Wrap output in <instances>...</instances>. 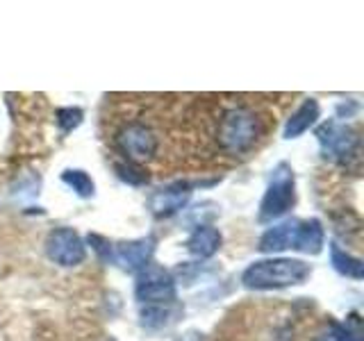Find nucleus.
<instances>
[{
	"label": "nucleus",
	"mask_w": 364,
	"mask_h": 341,
	"mask_svg": "<svg viewBox=\"0 0 364 341\" xmlns=\"http://www.w3.org/2000/svg\"><path fill=\"white\" fill-rule=\"evenodd\" d=\"M312 276V266L296 257H264L255 259L242 273V284L250 291H273L305 284Z\"/></svg>",
	"instance_id": "obj_1"
},
{
	"label": "nucleus",
	"mask_w": 364,
	"mask_h": 341,
	"mask_svg": "<svg viewBox=\"0 0 364 341\" xmlns=\"http://www.w3.org/2000/svg\"><path fill=\"white\" fill-rule=\"evenodd\" d=\"M264 134L259 114L248 105L228 107L216 123V144L228 155H246L257 146Z\"/></svg>",
	"instance_id": "obj_2"
},
{
	"label": "nucleus",
	"mask_w": 364,
	"mask_h": 341,
	"mask_svg": "<svg viewBox=\"0 0 364 341\" xmlns=\"http://www.w3.org/2000/svg\"><path fill=\"white\" fill-rule=\"evenodd\" d=\"M296 205V173L289 162H278L269 175V185L262 196L257 221L276 223L282 216H287Z\"/></svg>",
	"instance_id": "obj_3"
},
{
	"label": "nucleus",
	"mask_w": 364,
	"mask_h": 341,
	"mask_svg": "<svg viewBox=\"0 0 364 341\" xmlns=\"http://www.w3.org/2000/svg\"><path fill=\"white\" fill-rule=\"evenodd\" d=\"M314 136L321 146L323 159H330L335 164H348L360 159V132L353 125L328 119L314 128Z\"/></svg>",
	"instance_id": "obj_4"
},
{
	"label": "nucleus",
	"mask_w": 364,
	"mask_h": 341,
	"mask_svg": "<svg viewBox=\"0 0 364 341\" xmlns=\"http://www.w3.org/2000/svg\"><path fill=\"white\" fill-rule=\"evenodd\" d=\"M134 298L141 305H164L176 303L178 298V280L168 269L159 264H148L136 273L134 280Z\"/></svg>",
	"instance_id": "obj_5"
},
{
	"label": "nucleus",
	"mask_w": 364,
	"mask_h": 341,
	"mask_svg": "<svg viewBox=\"0 0 364 341\" xmlns=\"http://www.w3.org/2000/svg\"><path fill=\"white\" fill-rule=\"evenodd\" d=\"M117 148L125 157V162L132 164H146L157 155L159 151V136L155 130L146 123H125L117 132Z\"/></svg>",
	"instance_id": "obj_6"
},
{
	"label": "nucleus",
	"mask_w": 364,
	"mask_h": 341,
	"mask_svg": "<svg viewBox=\"0 0 364 341\" xmlns=\"http://www.w3.org/2000/svg\"><path fill=\"white\" fill-rule=\"evenodd\" d=\"M212 185H216V180H208V182L178 180V182H171V185L159 187L151 193V196H148V210H151V214L155 216V219H168V216H176L178 212H182L187 207L193 189L212 187Z\"/></svg>",
	"instance_id": "obj_7"
},
{
	"label": "nucleus",
	"mask_w": 364,
	"mask_h": 341,
	"mask_svg": "<svg viewBox=\"0 0 364 341\" xmlns=\"http://www.w3.org/2000/svg\"><path fill=\"white\" fill-rule=\"evenodd\" d=\"M46 255L50 261H55L57 266L64 269H73L77 264H82L87 257V244L85 239L80 237L77 230L73 227H55L46 237Z\"/></svg>",
	"instance_id": "obj_8"
},
{
	"label": "nucleus",
	"mask_w": 364,
	"mask_h": 341,
	"mask_svg": "<svg viewBox=\"0 0 364 341\" xmlns=\"http://www.w3.org/2000/svg\"><path fill=\"white\" fill-rule=\"evenodd\" d=\"M155 246H157V239L153 234L114 244V264H119L128 273H139L153 261Z\"/></svg>",
	"instance_id": "obj_9"
},
{
	"label": "nucleus",
	"mask_w": 364,
	"mask_h": 341,
	"mask_svg": "<svg viewBox=\"0 0 364 341\" xmlns=\"http://www.w3.org/2000/svg\"><path fill=\"white\" fill-rule=\"evenodd\" d=\"M299 221L301 219H287V221L273 223L271 227H267V230L262 232L259 242H257L259 253L273 257V255H278V253H284V250H291Z\"/></svg>",
	"instance_id": "obj_10"
},
{
	"label": "nucleus",
	"mask_w": 364,
	"mask_h": 341,
	"mask_svg": "<svg viewBox=\"0 0 364 341\" xmlns=\"http://www.w3.org/2000/svg\"><path fill=\"white\" fill-rule=\"evenodd\" d=\"M221 246H223V234L219 227H214L212 223L193 225L189 239L185 242V248L189 250V255L196 259L214 257L221 250Z\"/></svg>",
	"instance_id": "obj_11"
},
{
	"label": "nucleus",
	"mask_w": 364,
	"mask_h": 341,
	"mask_svg": "<svg viewBox=\"0 0 364 341\" xmlns=\"http://www.w3.org/2000/svg\"><path fill=\"white\" fill-rule=\"evenodd\" d=\"M318 117H321V105H318L316 98H305L296 112H291V117L284 123L282 136L284 139H299L310 128H314Z\"/></svg>",
	"instance_id": "obj_12"
},
{
	"label": "nucleus",
	"mask_w": 364,
	"mask_h": 341,
	"mask_svg": "<svg viewBox=\"0 0 364 341\" xmlns=\"http://www.w3.org/2000/svg\"><path fill=\"white\" fill-rule=\"evenodd\" d=\"M326 246V227L318 219H305L299 221L296 227V237H294V248L303 255H318Z\"/></svg>",
	"instance_id": "obj_13"
},
{
	"label": "nucleus",
	"mask_w": 364,
	"mask_h": 341,
	"mask_svg": "<svg viewBox=\"0 0 364 341\" xmlns=\"http://www.w3.org/2000/svg\"><path fill=\"white\" fill-rule=\"evenodd\" d=\"M182 310L178 303H164V305H144L139 312V323L141 328L151 330V332H159L166 330L168 325H173L180 318Z\"/></svg>",
	"instance_id": "obj_14"
},
{
	"label": "nucleus",
	"mask_w": 364,
	"mask_h": 341,
	"mask_svg": "<svg viewBox=\"0 0 364 341\" xmlns=\"http://www.w3.org/2000/svg\"><path fill=\"white\" fill-rule=\"evenodd\" d=\"M314 341H362V330H360V316L348 314L346 323L341 321H330L321 332L316 335Z\"/></svg>",
	"instance_id": "obj_15"
},
{
	"label": "nucleus",
	"mask_w": 364,
	"mask_h": 341,
	"mask_svg": "<svg viewBox=\"0 0 364 341\" xmlns=\"http://www.w3.org/2000/svg\"><path fill=\"white\" fill-rule=\"evenodd\" d=\"M330 264L339 273V276L350 278V280H362L364 276V264L362 259L346 253L337 242H330Z\"/></svg>",
	"instance_id": "obj_16"
},
{
	"label": "nucleus",
	"mask_w": 364,
	"mask_h": 341,
	"mask_svg": "<svg viewBox=\"0 0 364 341\" xmlns=\"http://www.w3.org/2000/svg\"><path fill=\"white\" fill-rule=\"evenodd\" d=\"M60 178H62L64 185L75 193V196H80V198H94L96 182H94V178H91L85 168H66V170H62Z\"/></svg>",
	"instance_id": "obj_17"
},
{
	"label": "nucleus",
	"mask_w": 364,
	"mask_h": 341,
	"mask_svg": "<svg viewBox=\"0 0 364 341\" xmlns=\"http://www.w3.org/2000/svg\"><path fill=\"white\" fill-rule=\"evenodd\" d=\"M114 170H117L119 180H123L125 185H130V187H146L148 182H151V173H148L144 166L125 162V159L114 164Z\"/></svg>",
	"instance_id": "obj_18"
},
{
	"label": "nucleus",
	"mask_w": 364,
	"mask_h": 341,
	"mask_svg": "<svg viewBox=\"0 0 364 341\" xmlns=\"http://www.w3.org/2000/svg\"><path fill=\"white\" fill-rule=\"evenodd\" d=\"M85 244L91 246V250H94L96 257L102 261V264H114V244L107 237H102L98 232H91V234H87Z\"/></svg>",
	"instance_id": "obj_19"
},
{
	"label": "nucleus",
	"mask_w": 364,
	"mask_h": 341,
	"mask_svg": "<svg viewBox=\"0 0 364 341\" xmlns=\"http://www.w3.org/2000/svg\"><path fill=\"white\" fill-rule=\"evenodd\" d=\"M85 119V112L80 107H60L55 112V121L60 125V130L64 134L73 132L75 128H80V123Z\"/></svg>",
	"instance_id": "obj_20"
},
{
	"label": "nucleus",
	"mask_w": 364,
	"mask_h": 341,
	"mask_svg": "<svg viewBox=\"0 0 364 341\" xmlns=\"http://www.w3.org/2000/svg\"><path fill=\"white\" fill-rule=\"evenodd\" d=\"M178 341H198V335L196 332H189V335H185V337L178 339Z\"/></svg>",
	"instance_id": "obj_21"
}]
</instances>
